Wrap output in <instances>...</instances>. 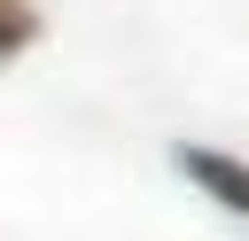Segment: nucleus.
<instances>
[{
    "label": "nucleus",
    "mask_w": 249,
    "mask_h": 241,
    "mask_svg": "<svg viewBox=\"0 0 249 241\" xmlns=\"http://www.w3.org/2000/svg\"><path fill=\"white\" fill-rule=\"evenodd\" d=\"M171 171H179L187 187H202L218 210L249 218V163H241V155H226V148H210V140H179V148H171Z\"/></svg>",
    "instance_id": "nucleus-1"
},
{
    "label": "nucleus",
    "mask_w": 249,
    "mask_h": 241,
    "mask_svg": "<svg viewBox=\"0 0 249 241\" xmlns=\"http://www.w3.org/2000/svg\"><path fill=\"white\" fill-rule=\"evenodd\" d=\"M39 31H47V16L31 0H0V62H16L23 47H39Z\"/></svg>",
    "instance_id": "nucleus-2"
}]
</instances>
